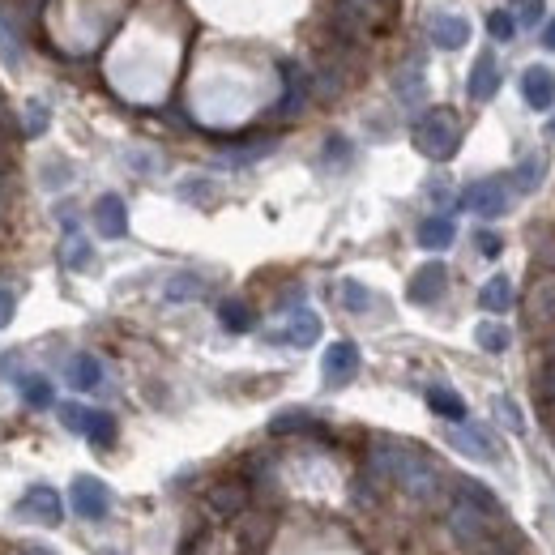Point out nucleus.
Here are the masks:
<instances>
[{"mask_svg": "<svg viewBox=\"0 0 555 555\" xmlns=\"http://www.w3.org/2000/svg\"><path fill=\"white\" fill-rule=\"evenodd\" d=\"M393 487L415 504L449 500V474H444V466L436 462V457H427L423 449H415V444H410V453L402 457L398 474H393Z\"/></svg>", "mask_w": 555, "mask_h": 555, "instance_id": "obj_1", "label": "nucleus"}, {"mask_svg": "<svg viewBox=\"0 0 555 555\" xmlns=\"http://www.w3.org/2000/svg\"><path fill=\"white\" fill-rule=\"evenodd\" d=\"M410 137H415V150L423 158H432V163H449V158L457 154V146H462V120H457L453 107H432V111H423V116L415 120Z\"/></svg>", "mask_w": 555, "mask_h": 555, "instance_id": "obj_2", "label": "nucleus"}, {"mask_svg": "<svg viewBox=\"0 0 555 555\" xmlns=\"http://www.w3.org/2000/svg\"><path fill=\"white\" fill-rule=\"evenodd\" d=\"M444 530H449V538L462 551H474L500 530V517L479 509V504L462 500V496H449V500H444Z\"/></svg>", "mask_w": 555, "mask_h": 555, "instance_id": "obj_3", "label": "nucleus"}, {"mask_svg": "<svg viewBox=\"0 0 555 555\" xmlns=\"http://www.w3.org/2000/svg\"><path fill=\"white\" fill-rule=\"evenodd\" d=\"M521 308H526V325H530L534 338H551V333H555V274L534 269Z\"/></svg>", "mask_w": 555, "mask_h": 555, "instance_id": "obj_4", "label": "nucleus"}, {"mask_svg": "<svg viewBox=\"0 0 555 555\" xmlns=\"http://www.w3.org/2000/svg\"><path fill=\"white\" fill-rule=\"evenodd\" d=\"M60 423H65L69 432L86 436L94 449H107V444L116 440V419H111L107 410H94L82 402H60Z\"/></svg>", "mask_w": 555, "mask_h": 555, "instance_id": "obj_5", "label": "nucleus"}, {"mask_svg": "<svg viewBox=\"0 0 555 555\" xmlns=\"http://www.w3.org/2000/svg\"><path fill=\"white\" fill-rule=\"evenodd\" d=\"M462 205H466L474 218H500L513 205V184H509V176H483V180L466 184Z\"/></svg>", "mask_w": 555, "mask_h": 555, "instance_id": "obj_6", "label": "nucleus"}, {"mask_svg": "<svg viewBox=\"0 0 555 555\" xmlns=\"http://www.w3.org/2000/svg\"><path fill=\"white\" fill-rule=\"evenodd\" d=\"M69 509L82 521H103L111 513V487L94 479V474H77L69 487Z\"/></svg>", "mask_w": 555, "mask_h": 555, "instance_id": "obj_7", "label": "nucleus"}, {"mask_svg": "<svg viewBox=\"0 0 555 555\" xmlns=\"http://www.w3.org/2000/svg\"><path fill=\"white\" fill-rule=\"evenodd\" d=\"M13 513L22 521H35V526H60V521H65V500H60L56 487L35 483V487H26V496L18 500Z\"/></svg>", "mask_w": 555, "mask_h": 555, "instance_id": "obj_8", "label": "nucleus"}, {"mask_svg": "<svg viewBox=\"0 0 555 555\" xmlns=\"http://www.w3.org/2000/svg\"><path fill=\"white\" fill-rule=\"evenodd\" d=\"M308 99H312V73L299 60H282V99L274 107V116L291 120L308 107Z\"/></svg>", "mask_w": 555, "mask_h": 555, "instance_id": "obj_9", "label": "nucleus"}, {"mask_svg": "<svg viewBox=\"0 0 555 555\" xmlns=\"http://www.w3.org/2000/svg\"><path fill=\"white\" fill-rule=\"evenodd\" d=\"M252 504V491L244 479H218L210 491H205V513L218 517V521H231V517H244Z\"/></svg>", "mask_w": 555, "mask_h": 555, "instance_id": "obj_10", "label": "nucleus"}, {"mask_svg": "<svg viewBox=\"0 0 555 555\" xmlns=\"http://www.w3.org/2000/svg\"><path fill=\"white\" fill-rule=\"evenodd\" d=\"M444 291H449V265H444V261L419 265L415 274H410V282H406V299H410V304H419V308H432L436 299H444Z\"/></svg>", "mask_w": 555, "mask_h": 555, "instance_id": "obj_11", "label": "nucleus"}, {"mask_svg": "<svg viewBox=\"0 0 555 555\" xmlns=\"http://www.w3.org/2000/svg\"><path fill=\"white\" fill-rule=\"evenodd\" d=\"M410 453L406 440H393V436H376L368 444V457H363V474H372L376 483H393V474H398L402 457Z\"/></svg>", "mask_w": 555, "mask_h": 555, "instance_id": "obj_12", "label": "nucleus"}, {"mask_svg": "<svg viewBox=\"0 0 555 555\" xmlns=\"http://www.w3.org/2000/svg\"><path fill=\"white\" fill-rule=\"evenodd\" d=\"M355 376H359V346L355 342H333L329 351L321 355L325 389H342V385H351Z\"/></svg>", "mask_w": 555, "mask_h": 555, "instance_id": "obj_13", "label": "nucleus"}, {"mask_svg": "<svg viewBox=\"0 0 555 555\" xmlns=\"http://www.w3.org/2000/svg\"><path fill=\"white\" fill-rule=\"evenodd\" d=\"M449 444L457 453H466V457H474V462H496V440L487 436V427L483 423H453L449 427Z\"/></svg>", "mask_w": 555, "mask_h": 555, "instance_id": "obj_14", "label": "nucleus"}, {"mask_svg": "<svg viewBox=\"0 0 555 555\" xmlns=\"http://www.w3.org/2000/svg\"><path fill=\"white\" fill-rule=\"evenodd\" d=\"M94 231H99L103 240H124V235H129V205H124V197L103 193L94 201Z\"/></svg>", "mask_w": 555, "mask_h": 555, "instance_id": "obj_15", "label": "nucleus"}, {"mask_svg": "<svg viewBox=\"0 0 555 555\" xmlns=\"http://www.w3.org/2000/svg\"><path fill=\"white\" fill-rule=\"evenodd\" d=\"M496 90H500V65H496V52H479V60L470 65V77H466V94H470V103H487Z\"/></svg>", "mask_w": 555, "mask_h": 555, "instance_id": "obj_16", "label": "nucleus"}, {"mask_svg": "<svg viewBox=\"0 0 555 555\" xmlns=\"http://www.w3.org/2000/svg\"><path fill=\"white\" fill-rule=\"evenodd\" d=\"M427 39H432L440 52H457V47L470 43V22L457 18V13H436V18L427 22Z\"/></svg>", "mask_w": 555, "mask_h": 555, "instance_id": "obj_17", "label": "nucleus"}, {"mask_svg": "<svg viewBox=\"0 0 555 555\" xmlns=\"http://www.w3.org/2000/svg\"><path fill=\"white\" fill-rule=\"evenodd\" d=\"M521 99H526V107H534V111H547L555 103V73L543 65H530L521 73Z\"/></svg>", "mask_w": 555, "mask_h": 555, "instance_id": "obj_18", "label": "nucleus"}, {"mask_svg": "<svg viewBox=\"0 0 555 555\" xmlns=\"http://www.w3.org/2000/svg\"><path fill=\"white\" fill-rule=\"evenodd\" d=\"M393 94H398L402 107H419L423 94H427V73H423V60H406V65L393 73Z\"/></svg>", "mask_w": 555, "mask_h": 555, "instance_id": "obj_19", "label": "nucleus"}, {"mask_svg": "<svg viewBox=\"0 0 555 555\" xmlns=\"http://www.w3.org/2000/svg\"><path fill=\"white\" fill-rule=\"evenodd\" d=\"M316 338H321V316L312 308H295L291 321L274 333V342H287V346H312Z\"/></svg>", "mask_w": 555, "mask_h": 555, "instance_id": "obj_20", "label": "nucleus"}, {"mask_svg": "<svg viewBox=\"0 0 555 555\" xmlns=\"http://www.w3.org/2000/svg\"><path fill=\"white\" fill-rule=\"evenodd\" d=\"M547 167H551V158L543 154V150H534V154H526L517 163V171L509 176V184H513V193H521V197H530V193H538L543 188V180H547Z\"/></svg>", "mask_w": 555, "mask_h": 555, "instance_id": "obj_21", "label": "nucleus"}, {"mask_svg": "<svg viewBox=\"0 0 555 555\" xmlns=\"http://www.w3.org/2000/svg\"><path fill=\"white\" fill-rule=\"evenodd\" d=\"M65 380H69V389H77V393H94V389L103 385L99 355H73L69 368H65Z\"/></svg>", "mask_w": 555, "mask_h": 555, "instance_id": "obj_22", "label": "nucleus"}, {"mask_svg": "<svg viewBox=\"0 0 555 555\" xmlns=\"http://www.w3.org/2000/svg\"><path fill=\"white\" fill-rule=\"evenodd\" d=\"M342 90H346V69H342V60L321 56V65H316V73H312V94H316V99H338Z\"/></svg>", "mask_w": 555, "mask_h": 555, "instance_id": "obj_23", "label": "nucleus"}, {"mask_svg": "<svg viewBox=\"0 0 555 555\" xmlns=\"http://www.w3.org/2000/svg\"><path fill=\"white\" fill-rule=\"evenodd\" d=\"M453 240H457V227H453L449 214H432V218L419 222V244H423L427 252H444Z\"/></svg>", "mask_w": 555, "mask_h": 555, "instance_id": "obj_24", "label": "nucleus"}, {"mask_svg": "<svg viewBox=\"0 0 555 555\" xmlns=\"http://www.w3.org/2000/svg\"><path fill=\"white\" fill-rule=\"evenodd\" d=\"M479 308L491 312V316H504V312L513 308V282L504 278V274L487 278V282H483V291H479Z\"/></svg>", "mask_w": 555, "mask_h": 555, "instance_id": "obj_25", "label": "nucleus"}, {"mask_svg": "<svg viewBox=\"0 0 555 555\" xmlns=\"http://www.w3.org/2000/svg\"><path fill=\"white\" fill-rule=\"evenodd\" d=\"M299 432H321V419L308 410H278L269 419V436H299Z\"/></svg>", "mask_w": 555, "mask_h": 555, "instance_id": "obj_26", "label": "nucleus"}, {"mask_svg": "<svg viewBox=\"0 0 555 555\" xmlns=\"http://www.w3.org/2000/svg\"><path fill=\"white\" fill-rule=\"evenodd\" d=\"M269 150H274V137L244 141V146H235V150H222V154H218V167H227V171H240V167H248V163H257V158H265Z\"/></svg>", "mask_w": 555, "mask_h": 555, "instance_id": "obj_27", "label": "nucleus"}, {"mask_svg": "<svg viewBox=\"0 0 555 555\" xmlns=\"http://www.w3.org/2000/svg\"><path fill=\"white\" fill-rule=\"evenodd\" d=\"M427 406H432V415L449 419V423H462L466 419V402L457 398L449 385H432V389H427Z\"/></svg>", "mask_w": 555, "mask_h": 555, "instance_id": "obj_28", "label": "nucleus"}, {"mask_svg": "<svg viewBox=\"0 0 555 555\" xmlns=\"http://www.w3.org/2000/svg\"><path fill=\"white\" fill-rule=\"evenodd\" d=\"M449 496H462V500L479 504V509H487V513H496V517H500V500H496V491L483 487L479 479H453V483H449Z\"/></svg>", "mask_w": 555, "mask_h": 555, "instance_id": "obj_29", "label": "nucleus"}, {"mask_svg": "<svg viewBox=\"0 0 555 555\" xmlns=\"http://www.w3.org/2000/svg\"><path fill=\"white\" fill-rule=\"evenodd\" d=\"M90 261H94L90 240H86L82 231H69V235H65V244H60V265L77 274V269H90Z\"/></svg>", "mask_w": 555, "mask_h": 555, "instance_id": "obj_30", "label": "nucleus"}, {"mask_svg": "<svg viewBox=\"0 0 555 555\" xmlns=\"http://www.w3.org/2000/svg\"><path fill=\"white\" fill-rule=\"evenodd\" d=\"M474 342H479V351H487V355H504L513 346V333L504 321H483L474 329Z\"/></svg>", "mask_w": 555, "mask_h": 555, "instance_id": "obj_31", "label": "nucleus"}, {"mask_svg": "<svg viewBox=\"0 0 555 555\" xmlns=\"http://www.w3.org/2000/svg\"><path fill=\"white\" fill-rule=\"evenodd\" d=\"M163 295H167V304H188V299H201L205 295V278L201 274H171Z\"/></svg>", "mask_w": 555, "mask_h": 555, "instance_id": "obj_32", "label": "nucleus"}, {"mask_svg": "<svg viewBox=\"0 0 555 555\" xmlns=\"http://www.w3.org/2000/svg\"><path fill=\"white\" fill-rule=\"evenodd\" d=\"M218 321L227 333H248L252 329V308L244 304V299H222L218 304Z\"/></svg>", "mask_w": 555, "mask_h": 555, "instance_id": "obj_33", "label": "nucleus"}, {"mask_svg": "<svg viewBox=\"0 0 555 555\" xmlns=\"http://www.w3.org/2000/svg\"><path fill=\"white\" fill-rule=\"evenodd\" d=\"M0 60H5L9 69H22V60H26L22 39H18V30H13V18H5V13H0Z\"/></svg>", "mask_w": 555, "mask_h": 555, "instance_id": "obj_34", "label": "nucleus"}, {"mask_svg": "<svg viewBox=\"0 0 555 555\" xmlns=\"http://www.w3.org/2000/svg\"><path fill=\"white\" fill-rule=\"evenodd\" d=\"M22 398H26V406L47 410V406L56 402V393H52V380H47V376H22Z\"/></svg>", "mask_w": 555, "mask_h": 555, "instance_id": "obj_35", "label": "nucleus"}, {"mask_svg": "<svg viewBox=\"0 0 555 555\" xmlns=\"http://www.w3.org/2000/svg\"><path fill=\"white\" fill-rule=\"evenodd\" d=\"M534 398L543 402L547 415H555V359H543V368L534 372Z\"/></svg>", "mask_w": 555, "mask_h": 555, "instance_id": "obj_36", "label": "nucleus"}, {"mask_svg": "<svg viewBox=\"0 0 555 555\" xmlns=\"http://www.w3.org/2000/svg\"><path fill=\"white\" fill-rule=\"evenodd\" d=\"M338 299H342L346 312H368V308H372V291L363 287V282H355V278L338 282Z\"/></svg>", "mask_w": 555, "mask_h": 555, "instance_id": "obj_37", "label": "nucleus"}, {"mask_svg": "<svg viewBox=\"0 0 555 555\" xmlns=\"http://www.w3.org/2000/svg\"><path fill=\"white\" fill-rule=\"evenodd\" d=\"M351 158H355V150H351V141H346V137H338V133H333V137L325 141V154H321V167H325V171H342L346 163H351Z\"/></svg>", "mask_w": 555, "mask_h": 555, "instance_id": "obj_38", "label": "nucleus"}, {"mask_svg": "<svg viewBox=\"0 0 555 555\" xmlns=\"http://www.w3.org/2000/svg\"><path fill=\"white\" fill-rule=\"evenodd\" d=\"M487 35L496 39V43H509L517 35V18H513V9H496V13H487Z\"/></svg>", "mask_w": 555, "mask_h": 555, "instance_id": "obj_39", "label": "nucleus"}, {"mask_svg": "<svg viewBox=\"0 0 555 555\" xmlns=\"http://www.w3.org/2000/svg\"><path fill=\"white\" fill-rule=\"evenodd\" d=\"M491 406H496V419H500L504 427H509L513 436L526 432V419H521V410H517V402H513V398H504V393H500V398H491Z\"/></svg>", "mask_w": 555, "mask_h": 555, "instance_id": "obj_40", "label": "nucleus"}, {"mask_svg": "<svg viewBox=\"0 0 555 555\" xmlns=\"http://www.w3.org/2000/svg\"><path fill=\"white\" fill-rule=\"evenodd\" d=\"M380 487H385V483H376L372 474H359V479L351 483V500L363 504V509H372V504L380 500Z\"/></svg>", "mask_w": 555, "mask_h": 555, "instance_id": "obj_41", "label": "nucleus"}, {"mask_svg": "<svg viewBox=\"0 0 555 555\" xmlns=\"http://www.w3.org/2000/svg\"><path fill=\"white\" fill-rule=\"evenodd\" d=\"M534 269L555 274V231H547V235H538V240H534Z\"/></svg>", "mask_w": 555, "mask_h": 555, "instance_id": "obj_42", "label": "nucleus"}, {"mask_svg": "<svg viewBox=\"0 0 555 555\" xmlns=\"http://www.w3.org/2000/svg\"><path fill=\"white\" fill-rule=\"evenodd\" d=\"M47 120H52V111H47L43 103H26V116H22V133L26 137H39L47 129Z\"/></svg>", "mask_w": 555, "mask_h": 555, "instance_id": "obj_43", "label": "nucleus"}, {"mask_svg": "<svg viewBox=\"0 0 555 555\" xmlns=\"http://www.w3.org/2000/svg\"><path fill=\"white\" fill-rule=\"evenodd\" d=\"M180 197H184V201H193V205H210V197H214V184H210V180H197V176H193V180H184V184H180Z\"/></svg>", "mask_w": 555, "mask_h": 555, "instance_id": "obj_44", "label": "nucleus"}, {"mask_svg": "<svg viewBox=\"0 0 555 555\" xmlns=\"http://www.w3.org/2000/svg\"><path fill=\"white\" fill-rule=\"evenodd\" d=\"M543 13H547L543 0H517L513 18H517V26H538V22H543Z\"/></svg>", "mask_w": 555, "mask_h": 555, "instance_id": "obj_45", "label": "nucleus"}, {"mask_svg": "<svg viewBox=\"0 0 555 555\" xmlns=\"http://www.w3.org/2000/svg\"><path fill=\"white\" fill-rule=\"evenodd\" d=\"M474 244H479V252H483V257L487 261H496L500 257V252H504V235H496V231H479V235H474Z\"/></svg>", "mask_w": 555, "mask_h": 555, "instance_id": "obj_46", "label": "nucleus"}, {"mask_svg": "<svg viewBox=\"0 0 555 555\" xmlns=\"http://www.w3.org/2000/svg\"><path fill=\"white\" fill-rule=\"evenodd\" d=\"M69 176H73V171H69V163H60V158H56L52 167H43V184H47V188H60Z\"/></svg>", "mask_w": 555, "mask_h": 555, "instance_id": "obj_47", "label": "nucleus"}, {"mask_svg": "<svg viewBox=\"0 0 555 555\" xmlns=\"http://www.w3.org/2000/svg\"><path fill=\"white\" fill-rule=\"evenodd\" d=\"M13 308H18V304H13V295H9V291H0V329H5V325L13 321Z\"/></svg>", "mask_w": 555, "mask_h": 555, "instance_id": "obj_48", "label": "nucleus"}, {"mask_svg": "<svg viewBox=\"0 0 555 555\" xmlns=\"http://www.w3.org/2000/svg\"><path fill=\"white\" fill-rule=\"evenodd\" d=\"M427 197L440 201V205H449V184H444V180H432V184H427Z\"/></svg>", "mask_w": 555, "mask_h": 555, "instance_id": "obj_49", "label": "nucleus"}, {"mask_svg": "<svg viewBox=\"0 0 555 555\" xmlns=\"http://www.w3.org/2000/svg\"><path fill=\"white\" fill-rule=\"evenodd\" d=\"M543 47H551V52H555V18L543 22Z\"/></svg>", "mask_w": 555, "mask_h": 555, "instance_id": "obj_50", "label": "nucleus"}, {"mask_svg": "<svg viewBox=\"0 0 555 555\" xmlns=\"http://www.w3.org/2000/svg\"><path fill=\"white\" fill-rule=\"evenodd\" d=\"M22 555H56V551H52V547H43V543H26Z\"/></svg>", "mask_w": 555, "mask_h": 555, "instance_id": "obj_51", "label": "nucleus"}, {"mask_svg": "<svg viewBox=\"0 0 555 555\" xmlns=\"http://www.w3.org/2000/svg\"><path fill=\"white\" fill-rule=\"evenodd\" d=\"M547 137H555V116H551V120H547Z\"/></svg>", "mask_w": 555, "mask_h": 555, "instance_id": "obj_52", "label": "nucleus"}, {"mask_svg": "<svg viewBox=\"0 0 555 555\" xmlns=\"http://www.w3.org/2000/svg\"><path fill=\"white\" fill-rule=\"evenodd\" d=\"M0 210H5V184H0Z\"/></svg>", "mask_w": 555, "mask_h": 555, "instance_id": "obj_53", "label": "nucleus"}, {"mask_svg": "<svg viewBox=\"0 0 555 555\" xmlns=\"http://www.w3.org/2000/svg\"><path fill=\"white\" fill-rule=\"evenodd\" d=\"M107 555H116V551H107Z\"/></svg>", "mask_w": 555, "mask_h": 555, "instance_id": "obj_54", "label": "nucleus"}]
</instances>
